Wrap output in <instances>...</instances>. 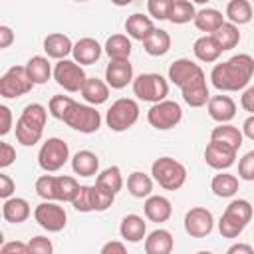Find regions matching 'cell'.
<instances>
[{
    "instance_id": "6da1fadb",
    "label": "cell",
    "mask_w": 254,
    "mask_h": 254,
    "mask_svg": "<svg viewBox=\"0 0 254 254\" xmlns=\"http://www.w3.org/2000/svg\"><path fill=\"white\" fill-rule=\"evenodd\" d=\"M254 75V58L250 54H236L210 69V83L218 91H242Z\"/></svg>"
},
{
    "instance_id": "7a4b0ae2",
    "label": "cell",
    "mask_w": 254,
    "mask_h": 254,
    "mask_svg": "<svg viewBox=\"0 0 254 254\" xmlns=\"http://www.w3.org/2000/svg\"><path fill=\"white\" fill-rule=\"evenodd\" d=\"M48 109L42 103H28L16 121V141L24 147H34L42 141L44 127L48 121Z\"/></svg>"
},
{
    "instance_id": "3957f363",
    "label": "cell",
    "mask_w": 254,
    "mask_h": 254,
    "mask_svg": "<svg viewBox=\"0 0 254 254\" xmlns=\"http://www.w3.org/2000/svg\"><path fill=\"white\" fill-rule=\"evenodd\" d=\"M252 204L246 198H232L218 220V232L224 238H238L252 220Z\"/></svg>"
},
{
    "instance_id": "277c9868",
    "label": "cell",
    "mask_w": 254,
    "mask_h": 254,
    "mask_svg": "<svg viewBox=\"0 0 254 254\" xmlns=\"http://www.w3.org/2000/svg\"><path fill=\"white\" fill-rule=\"evenodd\" d=\"M151 177L165 190H179L187 183V167L173 157H159L151 165Z\"/></svg>"
},
{
    "instance_id": "5b68a950",
    "label": "cell",
    "mask_w": 254,
    "mask_h": 254,
    "mask_svg": "<svg viewBox=\"0 0 254 254\" xmlns=\"http://www.w3.org/2000/svg\"><path fill=\"white\" fill-rule=\"evenodd\" d=\"M62 121L71 127L73 131L91 135L95 131H99L101 127V113L95 109V105L89 103H79V101H71V105L67 107V111L64 113Z\"/></svg>"
},
{
    "instance_id": "8992f818",
    "label": "cell",
    "mask_w": 254,
    "mask_h": 254,
    "mask_svg": "<svg viewBox=\"0 0 254 254\" xmlns=\"http://www.w3.org/2000/svg\"><path fill=\"white\" fill-rule=\"evenodd\" d=\"M139 103L131 97H119L111 103V107L105 113V123L111 131L115 133H123L127 129H131L137 121H139Z\"/></svg>"
},
{
    "instance_id": "52a82bcc",
    "label": "cell",
    "mask_w": 254,
    "mask_h": 254,
    "mask_svg": "<svg viewBox=\"0 0 254 254\" xmlns=\"http://www.w3.org/2000/svg\"><path fill=\"white\" fill-rule=\"evenodd\" d=\"M131 85H133V95L145 103H157L167 99L169 95V79H165L161 73L155 71L137 75Z\"/></svg>"
},
{
    "instance_id": "ba28073f",
    "label": "cell",
    "mask_w": 254,
    "mask_h": 254,
    "mask_svg": "<svg viewBox=\"0 0 254 254\" xmlns=\"http://www.w3.org/2000/svg\"><path fill=\"white\" fill-rule=\"evenodd\" d=\"M147 121L157 131L175 129L183 121V107L173 99H163V101L151 103V107L147 111Z\"/></svg>"
},
{
    "instance_id": "9c48e42d",
    "label": "cell",
    "mask_w": 254,
    "mask_h": 254,
    "mask_svg": "<svg viewBox=\"0 0 254 254\" xmlns=\"http://www.w3.org/2000/svg\"><path fill=\"white\" fill-rule=\"evenodd\" d=\"M69 161V147L60 137H50L38 151V165L44 173H56Z\"/></svg>"
},
{
    "instance_id": "30bf717a",
    "label": "cell",
    "mask_w": 254,
    "mask_h": 254,
    "mask_svg": "<svg viewBox=\"0 0 254 254\" xmlns=\"http://www.w3.org/2000/svg\"><path fill=\"white\" fill-rule=\"evenodd\" d=\"M36 83L30 79L26 65H12L0 77V95L4 99H18L32 91Z\"/></svg>"
},
{
    "instance_id": "8fae6325",
    "label": "cell",
    "mask_w": 254,
    "mask_h": 254,
    "mask_svg": "<svg viewBox=\"0 0 254 254\" xmlns=\"http://www.w3.org/2000/svg\"><path fill=\"white\" fill-rule=\"evenodd\" d=\"M54 79L64 91L77 93V91H81V85L85 83L87 75H85L81 64L65 58V60H58V64L54 65Z\"/></svg>"
},
{
    "instance_id": "7c38bea8",
    "label": "cell",
    "mask_w": 254,
    "mask_h": 254,
    "mask_svg": "<svg viewBox=\"0 0 254 254\" xmlns=\"http://www.w3.org/2000/svg\"><path fill=\"white\" fill-rule=\"evenodd\" d=\"M34 220L46 232H62L67 224V212L60 200H42L34 208Z\"/></svg>"
},
{
    "instance_id": "4fadbf2b",
    "label": "cell",
    "mask_w": 254,
    "mask_h": 254,
    "mask_svg": "<svg viewBox=\"0 0 254 254\" xmlns=\"http://www.w3.org/2000/svg\"><path fill=\"white\" fill-rule=\"evenodd\" d=\"M185 232L192 238H206L214 228V216L204 206H192L185 212Z\"/></svg>"
},
{
    "instance_id": "5bb4252c",
    "label": "cell",
    "mask_w": 254,
    "mask_h": 254,
    "mask_svg": "<svg viewBox=\"0 0 254 254\" xmlns=\"http://www.w3.org/2000/svg\"><path fill=\"white\" fill-rule=\"evenodd\" d=\"M236 155H238L236 149H232V147H228V145H224L220 141H212L210 139V143L204 147V161H206L208 167H212L216 171L230 169L236 163Z\"/></svg>"
},
{
    "instance_id": "9a60e30c",
    "label": "cell",
    "mask_w": 254,
    "mask_h": 254,
    "mask_svg": "<svg viewBox=\"0 0 254 254\" xmlns=\"http://www.w3.org/2000/svg\"><path fill=\"white\" fill-rule=\"evenodd\" d=\"M133 65L129 60H109L105 67V81L111 89H123L129 83H133Z\"/></svg>"
},
{
    "instance_id": "2e32d148",
    "label": "cell",
    "mask_w": 254,
    "mask_h": 254,
    "mask_svg": "<svg viewBox=\"0 0 254 254\" xmlns=\"http://www.w3.org/2000/svg\"><path fill=\"white\" fill-rule=\"evenodd\" d=\"M200 73H202V67H200L198 64H194V62L189 60V58H179V60H175V62L169 65L167 79H169L171 83H175V85L181 89L185 83H189L190 79H194V77L200 75Z\"/></svg>"
},
{
    "instance_id": "e0dca14e",
    "label": "cell",
    "mask_w": 254,
    "mask_h": 254,
    "mask_svg": "<svg viewBox=\"0 0 254 254\" xmlns=\"http://www.w3.org/2000/svg\"><path fill=\"white\" fill-rule=\"evenodd\" d=\"M181 93H183V99H185L187 105H190V107H204L208 103V99H210L204 71L200 75H196L194 79H190L189 83H185L181 87Z\"/></svg>"
},
{
    "instance_id": "ac0fdd59",
    "label": "cell",
    "mask_w": 254,
    "mask_h": 254,
    "mask_svg": "<svg viewBox=\"0 0 254 254\" xmlns=\"http://www.w3.org/2000/svg\"><path fill=\"white\" fill-rule=\"evenodd\" d=\"M206 111L216 123H230L236 117V103L230 95H210L206 103Z\"/></svg>"
},
{
    "instance_id": "d6986e66",
    "label": "cell",
    "mask_w": 254,
    "mask_h": 254,
    "mask_svg": "<svg viewBox=\"0 0 254 254\" xmlns=\"http://www.w3.org/2000/svg\"><path fill=\"white\" fill-rule=\"evenodd\" d=\"M143 212H145V218L151 220V222H167L173 214V204L167 196L163 194H149L143 202Z\"/></svg>"
},
{
    "instance_id": "ffe728a7",
    "label": "cell",
    "mask_w": 254,
    "mask_h": 254,
    "mask_svg": "<svg viewBox=\"0 0 254 254\" xmlns=\"http://www.w3.org/2000/svg\"><path fill=\"white\" fill-rule=\"evenodd\" d=\"M155 30H157V26H155V22H153L151 16H145V14L135 12V14L127 16V20H125V32H127V36L131 40L145 42Z\"/></svg>"
},
{
    "instance_id": "44dd1931",
    "label": "cell",
    "mask_w": 254,
    "mask_h": 254,
    "mask_svg": "<svg viewBox=\"0 0 254 254\" xmlns=\"http://www.w3.org/2000/svg\"><path fill=\"white\" fill-rule=\"evenodd\" d=\"M103 54V48L101 44L95 40V38H79L75 44H73V60L81 65H91L95 64Z\"/></svg>"
},
{
    "instance_id": "7402d4cb",
    "label": "cell",
    "mask_w": 254,
    "mask_h": 254,
    "mask_svg": "<svg viewBox=\"0 0 254 254\" xmlns=\"http://www.w3.org/2000/svg\"><path fill=\"white\" fill-rule=\"evenodd\" d=\"M32 214V208H30V202L22 196H10V198H4V204H2V218L10 224H22L30 218Z\"/></svg>"
},
{
    "instance_id": "603a6c76",
    "label": "cell",
    "mask_w": 254,
    "mask_h": 254,
    "mask_svg": "<svg viewBox=\"0 0 254 254\" xmlns=\"http://www.w3.org/2000/svg\"><path fill=\"white\" fill-rule=\"evenodd\" d=\"M44 52L52 60H65L73 52V42L62 32H52L44 38Z\"/></svg>"
},
{
    "instance_id": "cb8c5ba5",
    "label": "cell",
    "mask_w": 254,
    "mask_h": 254,
    "mask_svg": "<svg viewBox=\"0 0 254 254\" xmlns=\"http://www.w3.org/2000/svg\"><path fill=\"white\" fill-rule=\"evenodd\" d=\"M119 234L125 242L137 244L147 236V222L139 214H125L119 224Z\"/></svg>"
},
{
    "instance_id": "d4e9b609",
    "label": "cell",
    "mask_w": 254,
    "mask_h": 254,
    "mask_svg": "<svg viewBox=\"0 0 254 254\" xmlns=\"http://www.w3.org/2000/svg\"><path fill=\"white\" fill-rule=\"evenodd\" d=\"M109 83L107 81H103V79H99V77H87L85 79V83L81 85V97H83V101L85 103H89V105H101V103H105L107 99H109Z\"/></svg>"
},
{
    "instance_id": "484cf974",
    "label": "cell",
    "mask_w": 254,
    "mask_h": 254,
    "mask_svg": "<svg viewBox=\"0 0 254 254\" xmlns=\"http://www.w3.org/2000/svg\"><path fill=\"white\" fill-rule=\"evenodd\" d=\"M175 248L173 234L167 228H155L145 236V252L147 254H171Z\"/></svg>"
},
{
    "instance_id": "4316f807",
    "label": "cell",
    "mask_w": 254,
    "mask_h": 254,
    "mask_svg": "<svg viewBox=\"0 0 254 254\" xmlns=\"http://www.w3.org/2000/svg\"><path fill=\"white\" fill-rule=\"evenodd\" d=\"M192 52H194V58L204 64H214L222 54V50L212 34H204V36L196 38L192 44Z\"/></svg>"
},
{
    "instance_id": "83f0119b",
    "label": "cell",
    "mask_w": 254,
    "mask_h": 254,
    "mask_svg": "<svg viewBox=\"0 0 254 254\" xmlns=\"http://www.w3.org/2000/svg\"><path fill=\"white\" fill-rule=\"evenodd\" d=\"M71 171L79 177H95L99 173V157L89 149H81L71 157Z\"/></svg>"
},
{
    "instance_id": "f1b7e54d",
    "label": "cell",
    "mask_w": 254,
    "mask_h": 254,
    "mask_svg": "<svg viewBox=\"0 0 254 254\" xmlns=\"http://www.w3.org/2000/svg\"><path fill=\"white\" fill-rule=\"evenodd\" d=\"M79 189V183L75 181V177L69 175H54V183H52V200H60V202H71L75 192Z\"/></svg>"
},
{
    "instance_id": "f546056e",
    "label": "cell",
    "mask_w": 254,
    "mask_h": 254,
    "mask_svg": "<svg viewBox=\"0 0 254 254\" xmlns=\"http://www.w3.org/2000/svg\"><path fill=\"white\" fill-rule=\"evenodd\" d=\"M103 52L109 56V60H129L131 52H133V44L131 38L125 34H113L107 38Z\"/></svg>"
},
{
    "instance_id": "4dcf8cb0",
    "label": "cell",
    "mask_w": 254,
    "mask_h": 254,
    "mask_svg": "<svg viewBox=\"0 0 254 254\" xmlns=\"http://www.w3.org/2000/svg\"><path fill=\"white\" fill-rule=\"evenodd\" d=\"M210 190L218 198H232L238 192V177L230 175L226 171H220L210 181Z\"/></svg>"
},
{
    "instance_id": "1f68e13d",
    "label": "cell",
    "mask_w": 254,
    "mask_h": 254,
    "mask_svg": "<svg viewBox=\"0 0 254 254\" xmlns=\"http://www.w3.org/2000/svg\"><path fill=\"white\" fill-rule=\"evenodd\" d=\"M224 18L226 16H222V12L216 10V8H200L192 22H194L196 30H200L204 34H212V32H216L226 22Z\"/></svg>"
},
{
    "instance_id": "d6a6232c",
    "label": "cell",
    "mask_w": 254,
    "mask_h": 254,
    "mask_svg": "<svg viewBox=\"0 0 254 254\" xmlns=\"http://www.w3.org/2000/svg\"><path fill=\"white\" fill-rule=\"evenodd\" d=\"M26 69H28L30 79L36 85H44L54 75V69H52V64H50L48 56H32L26 62Z\"/></svg>"
},
{
    "instance_id": "836d02e7",
    "label": "cell",
    "mask_w": 254,
    "mask_h": 254,
    "mask_svg": "<svg viewBox=\"0 0 254 254\" xmlns=\"http://www.w3.org/2000/svg\"><path fill=\"white\" fill-rule=\"evenodd\" d=\"M210 139L212 141H220L232 149H240L242 147V141H244V135H242V129L230 125V123H218L212 131H210Z\"/></svg>"
},
{
    "instance_id": "e575fe53",
    "label": "cell",
    "mask_w": 254,
    "mask_h": 254,
    "mask_svg": "<svg viewBox=\"0 0 254 254\" xmlns=\"http://www.w3.org/2000/svg\"><path fill=\"white\" fill-rule=\"evenodd\" d=\"M153 183L155 179L143 171H133L127 177V190L131 196L135 198H147L149 194H153Z\"/></svg>"
},
{
    "instance_id": "d590c367",
    "label": "cell",
    "mask_w": 254,
    "mask_h": 254,
    "mask_svg": "<svg viewBox=\"0 0 254 254\" xmlns=\"http://www.w3.org/2000/svg\"><path fill=\"white\" fill-rule=\"evenodd\" d=\"M224 16L228 18V22L236 26H244V24H250V20L254 18V6L248 0H230L226 4Z\"/></svg>"
},
{
    "instance_id": "8d00e7d4",
    "label": "cell",
    "mask_w": 254,
    "mask_h": 254,
    "mask_svg": "<svg viewBox=\"0 0 254 254\" xmlns=\"http://www.w3.org/2000/svg\"><path fill=\"white\" fill-rule=\"evenodd\" d=\"M171 44H173L171 34H169L167 30L157 28V30L143 42V50H145L149 56H153V58H161V56H165V54L171 50Z\"/></svg>"
},
{
    "instance_id": "74e56055",
    "label": "cell",
    "mask_w": 254,
    "mask_h": 254,
    "mask_svg": "<svg viewBox=\"0 0 254 254\" xmlns=\"http://www.w3.org/2000/svg\"><path fill=\"white\" fill-rule=\"evenodd\" d=\"M71 206L77 210V212H97V189L95 185H79L73 200H71Z\"/></svg>"
},
{
    "instance_id": "f35d334b",
    "label": "cell",
    "mask_w": 254,
    "mask_h": 254,
    "mask_svg": "<svg viewBox=\"0 0 254 254\" xmlns=\"http://www.w3.org/2000/svg\"><path fill=\"white\" fill-rule=\"evenodd\" d=\"M95 185L101 187V189H105V190H109V192H113V194H117V192L123 189V175H121V169H119L117 165H111V167L99 171L97 177H95Z\"/></svg>"
},
{
    "instance_id": "ab89813d",
    "label": "cell",
    "mask_w": 254,
    "mask_h": 254,
    "mask_svg": "<svg viewBox=\"0 0 254 254\" xmlns=\"http://www.w3.org/2000/svg\"><path fill=\"white\" fill-rule=\"evenodd\" d=\"M212 36L218 42V46H220L222 52H228V50L236 48L238 42H240V30L232 22H224L216 32H212Z\"/></svg>"
},
{
    "instance_id": "60d3db41",
    "label": "cell",
    "mask_w": 254,
    "mask_h": 254,
    "mask_svg": "<svg viewBox=\"0 0 254 254\" xmlns=\"http://www.w3.org/2000/svg\"><path fill=\"white\" fill-rule=\"evenodd\" d=\"M194 16H196V10H194V4L190 0H175L171 14H169V22L181 26V24L192 22Z\"/></svg>"
},
{
    "instance_id": "b9f144b4",
    "label": "cell",
    "mask_w": 254,
    "mask_h": 254,
    "mask_svg": "<svg viewBox=\"0 0 254 254\" xmlns=\"http://www.w3.org/2000/svg\"><path fill=\"white\" fill-rule=\"evenodd\" d=\"M175 0H147V12L153 20H169Z\"/></svg>"
},
{
    "instance_id": "7bdbcfd3",
    "label": "cell",
    "mask_w": 254,
    "mask_h": 254,
    "mask_svg": "<svg viewBox=\"0 0 254 254\" xmlns=\"http://www.w3.org/2000/svg\"><path fill=\"white\" fill-rule=\"evenodd\" d=\"M71 97L69 95H54L52 99H50V103H48V111H50V115L54 117V119H58V121H62V117H64V113L67 111V107L71 105Z\"/></svg>"
},
{
    "instance_id": "ee69618b",
    "label": "cell",
    "mask_w": 254,
    "mask_h": 254,
    "mask_svg": "<svg viewBox=\"0 0 254 254\" xmlns=\"http://www.w3.org/2000/svg\"><path fill=\"white\" fill-rule=\"evenodd\" d=\"M238 179L246 183H254V149L244 153L238 161Z\"/></svg>"
},
{
    "instance_id": "f6af8a7d",
    "label": "cell",
    "mask_w": 254,
    "mask_h": 254,
    "mask_svg": "<svg viewBox=\"0 0 254 254\" xmlns=\"http://www.w3.org/2000/svg\"><path fill=\"white\" fill-rule=\"evenodd\" d=\"M28 246H30V254H52L54 252V244L48 236H34L28 240Z\"/></svg>"
},
{
    "instance_id": "bcb514c9",
    "label": "cell",
    "mask_w": 254,
    "mask_h": 254,
    "mask_svg": "<svg viewBox=\"0 0 254 254\" xmlns=\"http://www.w3.org/2000/svg\"><path fill=\"white\" fill-rule=\"evenodd\" d=\"M14 161H16V149L10 143L0 141V169H8Z\"/></svg>"
},
{
    "instance_id": "7dc6e473",
    "label": "cell",
    "mask_w": 254,
    "mask_h": 254,
    "mask_svg": "<svg viewBox=\"0 0 254 254\" xmlns=\"http://www.w3.org/2000/svg\"><path fill=\"white\" fill-rule=\"evenodd\" d=\"M0 254H30V246L28 242H20V240L4 242L0 246Z\"/></svg>"
},
{
    "instance_id": "c3c4849f",
    "label": "cell",
    "mask_w": 254,
    "mask_h": 254,
    "mask_svg": "<svg viewBox=\"0 0 254 254\" xmlns=\"http://www.w3.org/2000/svg\"><path fill=\"white\" fill-rule=\"evenodd\" d=\"M12 109L8 105H0V135L6 137L12 131Z\"/></svg>"
},
{
    "instance_id": "681fc988",
    "label": "cell",
    "mask_w": 254,
    "mask_h": 254,
    "mask_svg": "<svg viewBox=\"0 0 254 254\" xmlns=\"http://www.w3.org/2000/svg\"><path fill=\"white\" fill-rule=\"evenodd\" d=\"M16 190V183L10 179V175L0 173V196L2 198H10Z\"/></svg>"
},
{
    "instance_id": "f907efd6",
    "label": "cell",
    "mask_w": 254,
    "mask_h": 254,
    "mask_svg": "<svg viewBox=\"0 0 254 254\" xmlns=\"http://www.w3.org/2000/svg\"><path fill=\"white\" fill-rule=\"evenodd\" d=\"M240 105L244 111L248 113H254V85H248L242 89V95H240Z\"/></svg>"
},
{
    "instance_id": "816d5d0a",
    "label": "cell",
    "mask_w": 254,
    "mask_h": 254,
    "mask_svg": "<svg viewBox=\"0 0 254 254\" xmlns=\"http://www.w3.org/2000/svg\"><path fill=\"white\" fill-rule=\"evenodd\" d=\"M99 252H101V254H125V252H127V246H125V242H121V240H109V242H105V244L101 246Z\"/></svg>"
},
{
    "instance_id": "f5cc1de1",
    "label": "cell",
    "mask_w": 254,
    "mask_h": 254,
    "mask_svg": "<svg viewBox=\"0 0 254 254\" xmlns=\"http://www.w3.org/2000/svg\"><path fill=\"white\" fill-rule=\"evenodd\" d=\"M12 42H14V32H12V28L6 26V24H2V26H0V50L10 48Z\"/></svg>"
},
{
    "instance_id": "db71d44e",
    "label": "cell",
    "mask_w": 254,
    "mask_h": 254,
    "mask_svg": "<svg viewBox=\"0 0 254 254\" xmlns=\"http://www.w3.org/2000/svg\"><path fill=\"white\" fill-rule=\"evenodd\" d=\"M242 135L250 141H254V113H250L242 123Z\"/></svg>"
},
{
    "instance_id": "11a10c76",
    "label": "cell",
    "mask_w": 254,
    "mask_h": 254,
    "mask_svg": "<svg viewBox=\"0 0 254 254\" xmlns=\"http://www.w3.org/2000/svg\"><path fill=\"white\" fill-rule=\"evenodd\" d=\"M226 252H228V254H254V248H252L250 244H242V242H238V244H232Z\"/></svg>"
},
{
    "instance_id": "9f6ffc18",
    "label": "cell",
    "mask_w": 254,
    "mask_h": 254,
    "mask_svg": "<svg viewBox=\"0 0 254 254\" xmlns=\"http://www.w3.org/2000/svg\"><path fill=\"white\" fill-rule=\"evenodd\" d=\"M131 2H133V0H111V4H115V6H119V8H121V6H129Z\"/></svg>"
},
{
    "instance_id": "6f0895ef",
    "label": "cell",
    "mask_w": 254,
    "mask_h": 254,
    "mask_svg": "<svg viewBox=\"0 0 254 254\" xmlns=\"http://www.w3.org/2000/svg\"><path fill=\"white\" fill-rule=\"evenodd\" d=\"M190 2H192V4H208L210 0H190Z\"/></svg>"
},
{
    "instance_id": "680465c9",
    "label": "cell",
    "mask_w": 254,
    "mask_h": 254,
    "mask_svg": "<svg viewBox=\"0 0 254 254\" xmlns=\"http://www.w3.org/2000/svg\"><path fill=\"white\" fill-rule=\"evenodd\" d=\"M73 2H89V0H73Z\"/></svg>"
},
{
    "instance_id": "91938a15",
    "label": "cell",
    "mask_w": 254,
    "mask_h": 254,
    "mask_svg": "<svg viewBox=\"0 0 254 254\" xmlns=\"http://www.w3.org/2000/svg\"><path fill=\"white\" fill-rule=\"evenodd\" d=\"M252 6H254V4H252Z\"/></svg>"
}]
</instances>
